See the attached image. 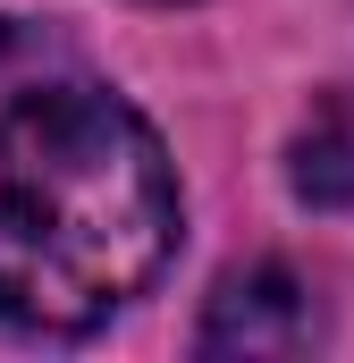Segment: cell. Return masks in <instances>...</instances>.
Returning a JSON list of instances; mask_svg holds the SVG:
<instances>
[{
	"instance_id": "1",
	"label": "cell",
	"mask_w": 354,
	"mask_h": 363,
	"mask_svg": "<svg viewBox=\"0 0 354 363\" xmlns=\"http://www.w3.org/2000/svg\"><path fill=\"white\" fill-rule=\"evenodd\" d=\"M185 194L152 118L34 17H0V321L85 338L169 271Z\"/></svg>"
},
{
	"instance_id": "3",
	"label": "cell",
	"mask_w": 354,
	"mask_h": 363,
	"mask_svg": "<svg viewBox=\"0 0 354 363\" xmlns=\"http://www.w3.org/2000/svg\"><path fill=\"white\" fill-rule=\"evenodd\" d=\"M287 186L304 211H354V85L321 93L287 144Z\"/></svg>"
},
{
	"instance_id": "2",
	"label": "cell",
	"mask_w": 354,
	"mask_h": 363,
	"mask_svg": "<svg viewBox=\"0 0 354 363\" xmlns=\"http://www.w3.org/2000/svg\"><path fill=\"white\" fill-rule=\"evenodd\" d=\"M194 347L219 363H287L321 347V296L287 262H253V271H228L202 304V330Z\"/></svg>"
}]
</instances>
